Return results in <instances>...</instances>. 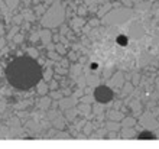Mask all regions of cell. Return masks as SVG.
I'll list each match as a JSON object with an SVG mask.
<instances>
[{
	"label": "cell",
	"instance_id": "1",
	"mask_svg": "<svg viewBox=\"0 0 159 149\" xmlns=\"http://www.w3.org/2000/svg\"><path fill=\"white\" fill-rule=\"evenodd\" d=\"M9 83L19 90H28L39 83L42 77L41 67L32 58L22 57L10 62L6 71Z\"/></svg>",
	"mask_w": 159,
	"mask_h": 149
}]
</instances>
